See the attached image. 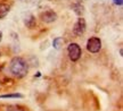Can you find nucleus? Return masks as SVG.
Instances as JSON below:
<instances>
[{
  "instance_id": "obj_1",
  "label": "nucleus",
  "mask_w": 123,
  "mask_h": 111,
  "mask_svg": "<svg viewBox=\"0 0 123 111\" xmlns=\"http://www.w3.org/2000/svg\"><path fill=\"white\" fill-rule=\"evenodd\" d=\"M9 70L14 76H16L18 78H22L27 74L29 70V66H27L26 61L21 57H15L10 61L9 65Z\"/></svg>"
},
{
  "instance_id": "obj_2",
  "label": "nucleus",
  "mask_w": 123,
  "mask_h": 111,
  "mask_svg": "<svg viewBox=\"0 0 123 111\" xmlns=\"http://www.w3.org/2000/svg\"><path fill=\"white\" fill-rule=\"evenodd\" d=\"M67 52H68V57L72 61H78L82 54V50L78 43H71L67 47Z\"/></svg>"
},
{
  "instance_id": "obj_3",
  "label": "nucleus",
  "mask_w": 123,
  "mask_h": 111,
  "mask_svg": "<svg viewBox=\"0 0 123 111\" xmlns=\"http://www.w3.org/2000/svg\"><path fill=\"white\" fill-rule=\"evenodd\" d=\"M101 49V41L99 37H90L87 42V50L91 53H97Z\"/></svg>"
},
{
  "instance_id": "obj_4",
  "label": "nucleus",
  "mask_w": 123,
  "mask_h": 111,
  "mask_svg": "<svg viewBox=\"0 0 123 111\" xmlns=\"http://www.w3.org/2000/svg\"><path fill=\"white\" fill-rule=\"evenodd\" d=\"M86 27H87V25H86V21H84V18L80 17L78 21H76V23L74 24V27H73V33H74L75 35H82L84 32H86Z\"/></svg>"
},
{
  "instance_id": "obj_5",
  "label": "nucleus",
  "mask_w": 123,
  "mask_h": 111,
  "mask_svg": "<svg viewBox=\"0 0 123 111\" xmlns=\"http://www.w3.org/2000/svg\"><path fill=\"white\" fill-rule=\"evenodd\" d=\"M40 18L44 23H53L57 19V14L53 10H46L44 13H41Z\"/></svg>"
},
{
  "instance_id": "obj_6",
  "label": "nucleus",
  "mask_w": 123,
  "mask_h": 111,
  "mask_svg": "<svg viewBox=\"0 0 123 111\" xmlns=\"http://www.w3.org/2000/svg\"><path fill=\"white\" fill-rule=\"evenodd\" d=\"M24 24H25L26 27H29V28H33V27L37 25L34 16H33V15H29L27 17H25V19H24Z\"/></svg>"
},
{
  "instance_id": "obj_7",
  "label": "nucleus",
  "mask_w": 123,
  "mask_h": 111,
  "mask_svg": "<svg viewBox=\"0 0 123 111\" xmlns=\"http://www.w3.org/2000/svg\"><path fill=\"white\" fill-rule=\"evenodd\" d=\"M9 10H10V7H9L8 5L6 4H0V19L1 18H4L7 16V14L9 13Z\"/></svg>"
},
{
  "instance_id": "obj_8",
  "label": "nucleus",
  "mask_w": 123,
  "mask_h": 111,
  "mask_svg": "<svg viewBox=\"0 0 123 111\" xmlns=\"http://www.w3.org/2000/svg\"><path fill=\"white\" fill-rule=\"evenodd\" d=\"M63 43H64V39H63V37H56V39H54L53 47L55 49H59Z\"/></svg>"
},
{
  "instance_id": "obj_9",
  "label": "nucleus",
  "mask_w": 123,
  "mask_h": 111,
  "mask_svg": "<svg viewBox=\"0 0 123 111\" xmlns=\"http://www.w3.org/2000/svg\"><path fill=\"white\" fill-rule=\"evenodd\" d=\"M0 98H23L22 94H18V93H15V94H5V95H0Z\"/></svg>"
},
{
  "instance_id": "obj_10",
  "label": "nucleus",
  "mask_w": 123,
  "mask_h": 111,
  "mask_svg": "<svg viewBox=\"0 0 123 111\" xmlns=\"http://www.w3.org/2000/svg\"><path fill=\"white\" fill-rule=\"evenodd\" d=\"M7 111H24V110L18 107H9V108H7Z\"/></svg>"
},
{
  "instance_id": "obj_11",
  "label": "nucleus",
  "mask_w": 123,
  "mask_h": 111,
  "mask_svg": "<svg viewBox=\"0 0 123 111\" xmlns=\"http://www.w3.org/2000/svg\"><path fill=\"white\" fill-rule=\"evenodd\" d=\"M114 1L115 5H117V6H122L123 5V0H113Z\"/></svg>"
},
{
  "instance_id": "obj_12",
  "label": "nucleus",
  "mask_w": 123,
  "mask_h": 111,
  "mask_svg": "<svg viewBox=\"0 0 123 111\" xmlns=\"http://www.w3.org/2000/svg\"><path fill=\"white\" fill-rule=\"evenodd\" d=\"M1 39H2V33L0 32V42H1Z\"/></svg>"
}]
</instances>
